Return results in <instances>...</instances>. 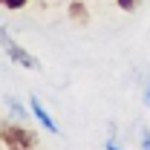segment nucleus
<instances>
[{
	"instance_id": "nucleus-1",
	"label": "nucleus",
	"mask_w": 150,
	"mask_h": 150,
	"mask_svg": "<svg viewBox=\"0 0 150 150\" xmlns=\"http://www.w3.org/2000/svg\"><path fill=\"white\" fill-rule=\"evenodd\" d=\"M0 142L6 147H15V150H32L38 147V136L29 127H23L18 121H0Z\"/></svg>"
},
{
	"instance_id": "nucleus-2",
	"label": "nucleus",
	"mask_w": 150,
	"mask_h": 150,
	"mask_svg": "<svg viewBox=\"0 0 150 150\" xmlns=\"http://www.w3.org/2000/svg\"><path fill=\"white\" fill-rule=\"evenodd\" d=\"M0 46H3V52L12 58L18 67H26V69H40V61H38L35 55H29V52L18 43V40H15V38L3 29V26H0Z\"/></svg>"
},
{
	"instance_id": "nucleus-3",
	"label": "nucleus",
	"mask_w": 150,
	"mask_h": 150,
	"mask_svg": "<svg viewBox=\"0 0 150 150\" xmlns=\"http://www.w3.org/2000/svg\"><path fill=\"white\" fill-rule=\"evenodd\" d=\"M29 107H32V115H35V118H38V121H40L49 133H58V124L52 121V115L46 112V107L40 104V98H38V95H32V98H29Z\"/></svg>"
},
{
	"instance_id": "nucleus-4",
	"label": "nucleus",
	"mask_w": 150,
	"mask_h": 150,
	"mask_svg": "<svg viewBox=\"0 0 150 150\" xmlns=\"http://www.w3.org/2000/svg\"><path fill=\"white\" fill-rule=\"evenodd\" d=\"M69 18L78 20V23H87V20H90V12H87L84 0H72V3H69Z\"/></svg>"
},
{
	"instance_id": "nucleus-5",
	"label": "nucleus",
	"mask_w": 150,
	"mask_h": 150,
	"mask_svg": "<svg viewBox=\"0 0 150 150\" xmlns=\"http://www.w3.org/2000/svg\"><path fill=\"white\" fill-rule=\"evenodd\" d=\"M3 101H6V107H9V112H12V115H15V118H26V107H23V104H20L18 98H12V95H6V98H3Z\"/></svg>"
},
{
	"instance_id": "nucleus-6",
	"label": "nucleus",
	"mask_w": 150,
	"mask_h": 150,
	"mask_svg": "<svg viewBox=\"0 0 150 150\" xmlns=\"http://www.w3.org/2000/svg\"><path fill=\"white\" fill-rule=\"evenodd\" d=\"M29 0H0V6H6V9H12V12H18V9H23Z\"/></svg>"
},
{
	"instance_id": "nucleus-7",
	"label": "nucleus",
	"mask_w": 150,
	"mask_h": 150,
	"mask_svg": "<svg viewBox=\"0 0 150 150\" xmlns=\"http://www.w3.org/2000/svg\"><path fill=\"white\" fill-rule=\"evenodd\" d=\"M118 3V9H124V12H133L136 6H139V0H115Z\"/></svg>"
},
{
	"instance_id": "nucleus-8",
	"label": "nucleus",
	"mask_w": 150,
	"mask_h": 150,
	"mask_svg": "<svg viewBox=\"0 0 150 150\" xmlns=\"http://www.w3.org/2000/svg\"><path fill=\"white\" fill-rule=\"evenodd\" d=\"M142 144L150 150V133H147V130H142Z\"/></svg>"
},
{
	"instance_id": "nucleus-9",
	"label": "nucleus",
	"mask_w": 150,
	"mask_h": 150,
	"mask_svg": "<svg viewBox=\"0 0 150 150\" xmlns=\"http://www.w3.org/2000/svg\"><path fill=\"white\" fill-rule=\"evenodd\" d=\"M144 104L150 107V84H147V90H144Z\"/></svg>"
}]
</instances>
